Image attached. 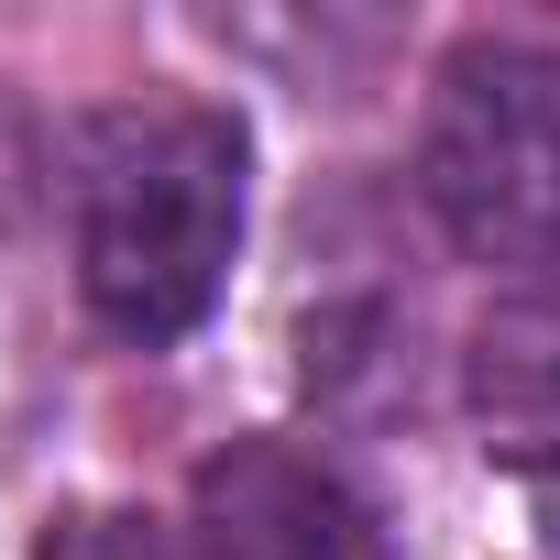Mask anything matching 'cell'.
I'll list each match as a JSON object with an SVG mask.
<instances>
[{"mask_svg": "<svg viewBox=\"0 0 560 560\" xmlns=\"http://www.w3.org/2000/svg\"><path fill=\"white\" fill-rule=\"evenodd\" d=\"M242 253V121L132 100L78 132V287L121 341H187Z\"/></svg>", "mask_w": 560, "mask_h": 560, "instance_id": "obj_1", "label": "cell"}, {"mask_svg": "<svg viewBox=\"0 0 560 560\" xmlns=\"http://www.w3.org/2000/svg\"><path fill=\"white\" fill-rule=\"evenodd\" d=\"M418 187L440 231L483 264H549L560 253V56L472 34L429 78Z\"/></svg>", "mask_w": 560, "mask_h": 560, "instance_id": "obj_2", "label": "cell"}, {"mask_svg": "<svg viewBox=\"0 0 560 560\" xmlns=\"http://www.w3.org/2000/svg\"><path fill=\"white\" fill-rule=\"evenodd\" d=\"M187 538L198 560H374L352 483L287 440H231L220 462H198Z\"/></svg>", "mask_w": 560, "mask_h": 560, "instance_id": "obj_3", "label": "cell"}, {"mask_svg": "<svg viewBox=\"0 0 560 560\" xmlns=\"http://www.w3.org/2000/svg\"><path fill=\"white\" fill-rule=\"evenodd\" d=\"M472 418L505 462L560 472V287L505 298L472 341Z\"/></svg>", "mask_w": 560, "mask_h": 560, "instance_id": "obj_4", "label": "cell"}, {"mask_svg": "<svg viewBox=\"0 0 560 560\" xmlns=\"http://www.w3.org/2000/svg\"><path fill=\"white\" fill-rule=\"evenodd\" d=\"M45 560H165V538L132 516V505H67L45 527Z\"/></svg>", "mask_w": 560, "mask_h": 560, "instance_id": "obj_5", "label": "cell"}]
</instances>
